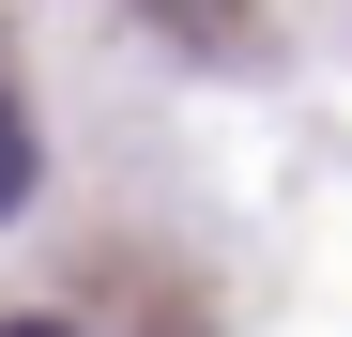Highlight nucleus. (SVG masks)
<instances>
[{
    "mask_svg": "<svg viewBox=\"0 0 352 337\" xmlns=\"http://www.w3.org/2000/svg\"><path fill=\"white\" fill-rule=\"evenodd\" d=\"M31 199V123H16V92H0V215Z\"/></svg>",
    "mask_w": 352,
    "mask_h": 337,
    "instance_id": "1",
    "label": "nucleus"
},
{
    "mask_svg": "<svg viewBox=\"0 0 352 337\" xmlns=\"http://www.w3.org/2000/svg\"><path fill=\"white\" fill-rule=\"evenodd\" d=\"M0 337H77V322H0Z\"/></svg>",
    "mask_w": 352,
    "mask_h": 337,
    "instance_id": "2",
    "label": "nucleus"
}]
</instances>
